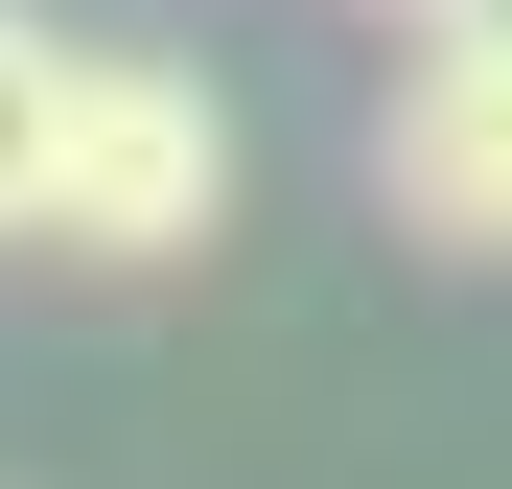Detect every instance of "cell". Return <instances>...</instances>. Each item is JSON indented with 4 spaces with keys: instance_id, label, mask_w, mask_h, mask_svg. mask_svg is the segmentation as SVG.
<instances>
[{
    "instance_id": "4",
    "label": "cell",
    "mask_w": 512,
    "mask_h": 489,
    "mask_svg": "<svg viewBox=\"0 0 512 489\" xmlns=\"http://www.w3.org/2000/svg\"><path fill=\"white\" fill-rule=\"evenodd\" d=\"M419 24H466V47H512V0H419Z\"/></svg>"
},
{
    "instance_id": "2",
    "label": "cell",
    "mask_w": 512,
    "mask_h": 489,
    "mask_svg": "<svg viewBox=\"0 0 512 489\" xmlns=\"http://www.w3.org/2000/svg\"><path fill=\"white\" fill-rule=\"evenodd\" d=\"M373 210L419 233V257H512V47H419L373 94Z\"/></svg>"
},
{
    "instance_id": "1",
    "label": "cell",
    "mask_w": 512,
    "mask_h": 489,
    "mask_svg": "<svg viewBox=\"0 0 512 489\" xmlns=\"http://www.w3.org/2000/svg\"><path fill=\"white\" fill-rule=\"evenodd\" d=\"M210 210H233V117H210V70H163V47H94L70 70V140H47V257H210Z\"/></svg>"
},
{
    "instance_id": "3",
    "label": "cell",
    "mask_w": 512,
    "mask_h": 489,
    "mask_svg": "<svg viewBox=\"0 0 512 489\" xmlns=\"http://www.w3.org/2000/svg\"><path fill=\"white\" fill-rule=\"evenodd\" d=\"M70 70H94V47H70L47 0H0V233H47V140H70Z\"/></svg>"
}]
</instances>
